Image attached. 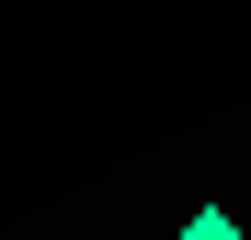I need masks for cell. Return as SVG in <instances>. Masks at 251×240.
<instances>
[{"instance_id": "6da1fadb", "label": "cell", "mask_w": 251, "mask_h": 240, "mask_svg": "<svg viewBox=\"0 0 251 240\" xmlns=\"http://www.w3.org/2000/svg\"><path fill=\"white\" fill-rule=\"evenodd\" d=\"M172 240H251V229H240V217H228V206H194V217H183V229H172Z\"/></svg>"}]
</instances>
